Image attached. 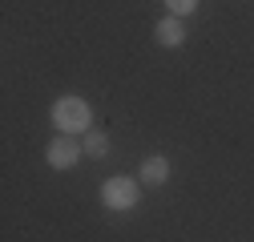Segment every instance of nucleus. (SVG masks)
Returning a JSON list of instances; mask_svg holds the SVG:
<instances>
[{"label":"nucleus","mask_w":254,"mask_h":242,"mask_svg":"<svg viewBox=\"0 0 254 242\" xmlns=\"http://www.w3.org/2000/svg\"><path fill=\"white\" fill-rule=\"evenodd\" d=\"M182 41H186V24H182L178 16H170V20H162V24H157V45L178 49Z\"/></svg>","instance_id":"4"},{"label":"nucleus","mask_w":254,"mask_h":242,"mask_svg":"<svg viewBox=\"0 0 254 242\" xmlns=\"http://www.w3.org/2000/svg\"><path fill=\"white\" fill-rule=\"evenodd\" d=\"M85 154V149L65 133V137H53L49 141V149H45V158H49V166L53 170H69V166H77V158Z\"/></svg>","instance_id":"3"},{"label":"nucleus","mask_w":254,"mask_h":242,"mask_svg":"<svg viewBox=\"0 0 254 242\" xmlns=\"http://www.w3.org/2000/svg\"><path fill=\"white\" fill-rule=\"evenodd\" d=\"M101 202H105L109 210H133V206L141 202V190H137L133 178H109L105 190H101Z\"/></svg>","instance_id":"2"},{"label":"nucleus","mask_w":254,"mask_h":242,"mask_svg":"<svg viewBox=\"0 0 254 242\" xmlns=\"http://www.w3.org/2000/svg\"><path fill=\"white\" fill-rule=\"evenodd\" d=\"M85 154H89V158H105V154H109V137H105L101 129H89V133H85Z\"/></svg>","instance_id":"6"},{"label":"nucleus","mask_w":254,"mask_h":242,"mask_svg":"<svg viewBox=\"0 0 254 242\" xmlns=\"http://www.w3.org/2000/svg\"><path fill=\"white\" fill-rule=\"evenodd\" d=\"M166 8H170L174 16H190V12L198 8V0H166Z\"/></svg>","instance_id":"7"},{"label":"nucleus","mask_w":254,"mask_h":242,"mask_svg":"<svg viewBox=\"0 0 254 242\" xmlns=\"http://www.w3.org/2000/svg\"><path fill=\"white\" fill-rule=\"evenodd\" d=\"M89 121H93V109L81 97H61L53 105V125L61 133H89Z\"/></svg>","instance_id":"1"},{"label":"nucleus","mask_w":254,"mask_h":242,"mask_svg":"<svg viewBox=\"0 0 254 242\" xmlns=\"http://www.w3.org/2000/svg\"><path fill=\"white\" fill-rule=\"evenodd\" d=\"M170 178V162L166 158H145V166H141V182H145V186H162V182Z\"/></svg>","instance_id":"5"}]
</instances>
